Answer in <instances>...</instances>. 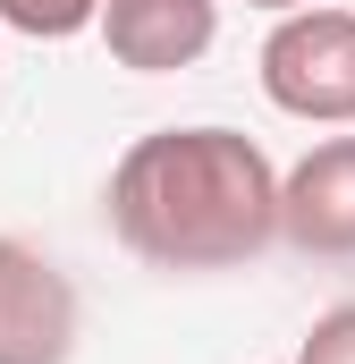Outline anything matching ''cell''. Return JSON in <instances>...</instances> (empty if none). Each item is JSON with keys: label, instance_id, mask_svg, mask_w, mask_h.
Masks as SVG:
<instances>
[{"label": "cell", "instance_id": "1", "mask_svg": "<svg viewBox=\"0 0 355 364\" xmlns=\"http://www.w3.org/2000/svg\"><path fill=\"white\" fill-rule=\"evenodd\" d=\"M102 203L119 246L153 272H237L279 237V170L237 127L136 136Z\"/></svg>", "mask_w": 355, "mask_h": 364}, {"label": "cell", "instance_id": "2", "mask_svg": "<svg viewBox=\"0 0 355 364\" xmlns=\"http://www.w3.org/2000/svg\"><path fill=\"white\" fill-rule=\"evenodd\" d=\"M263 93L305 127H355V9H288L263 34Z\"/></svg>", "mask_w": 355, "mask_h": 364}, {"label": "cell", "instance_id": "3", "mask_svg": "<svg viewBox=\"0 0 355 364\" xmlns=\"http://www.w3.org/2000/svg\"><path fill=\"white\" fill-rule=\"evenodd\" d=\"M77 356V288L68 272L26 246L0 237V364H68Z\"/></svg>", "mask_w": 355, "mask_h": 364}, {"label": "cell", "instance_id": "4", "mask_svg": "<svg viewBox=\"0 0 355 364\" xmlns=\"http://www.w3.org/2000/svg\"><path fill=\"white\" fill-rule=\"evenodd\" d=\"M93 34L110 43L119 68L136 77H178L220 43V0H102Z\"/></svg>", "mask_w": 355, "mask_h": 364}, {"label": "cell", "instance_id": "5", "mask_svg": "<svg viewBox=\"0 0 355 364\" xmlns=\"http://www.w3.org/2000/svg\"><path fill=\"white\" fill-rule=\"evenodd\" d=\"M279 237L296 255H355V136H322L279 178Z\"/></svg>", "mask_w": 355, "mask_h": 364}, {"label": "cell", "instance_id": "6", "mask_svg": "<svg viewBox=\"0 0 355 364\" xmlns=\"http://www.w3.org/2000/svg\"><path fill=\"white\" fill-rule=\"evenodd\" d=\"M93 9L102 0H0V26L9 34H34V43H68V34H85Z\"/></svg>", "mask_w": 355, "mask_h": 364}, {"label": "cell", "instance_id": "7", "mask_svg": "<svg viewBox=\"0 0 355 364\" xmlns=\"http://www.w3.org/2000/svg\"><path fill=\"white\" fill-rule=\"evenodd\" d=\"M296 364H355V305H330V314L296 339Z\"/></svg>", "mask_w": 355, "mask_h": 364}, {"label": "cell", "instance_id": "8", "mask_svg": "<svg viewBox=\"0 0 355 364\" xmlns=\"http://www.w3.org/2000/svg\"><path fill=\"white\" fill-rule=\"evenodd\" d=\"M246 9H271V17H288V9H305V0H246Z\"/></svg>", "mask_w": 355, "mask_h": 364}]
</instances>
